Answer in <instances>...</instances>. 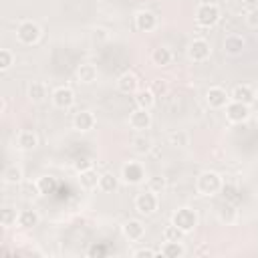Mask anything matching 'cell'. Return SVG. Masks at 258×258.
I'll use <instances>...</instances> for the list:
<instances>
[{"label":"cell","mask_w":258,"mask_h":258,"mask_svg":"<svg viewBox=\"0 0 258 258\" xmlns=\"http://www.w3.org/2000/svg\"><path fill=\"white\" fill-rule=\"evenodd\" d=\"M226 113H228V119L230 121H236V123H240L248 117V105L244 103H238V101H234L226 107Z\"/></svg>","instance_id":"obj_7"},{"label":"cell","mask_w":258,"mask_h":258,"mask_svg":"<svg viewBox=\"0 0 258 258\" xmlns=\"http://www.w3.org/2000/svg\"><path fill=\"white\" fill-rule=\"evenodd\" d=\"M248 25L252 29H258V8H254L250 14H248Z\"/></svg>","instance_id":"obj_35"},{"label":"cell","mask_w":258,"mask_h":258,"mask_svg":"<svg viewBox=\"0 0 258 258\" xmlns=\"http://www.w3.org/2000/svg\"><path fill=\"white\" fill-rule=\"evenodd\" d=\"M99 188H101L103 192H113V190L117 188L115 176H113V174H103L101 180H99Z\"/></svg>","instance_id":"obj_24"},{"label":"cell","mask_w":258,"mask_h":258,"mask_svg":"<svg viewBox=\"0 0 258 258\" xmlns=\"http://www.w3.org/2000/svg\"><path fill=\"white\" fill-rule=\"evenodd\" d=\"M165 188V180L163 178H152L149 180V190L154 194H161V190Z\"/></svg>","instance_id":"obj_32"},{"label":"cell","mask_w":258,"mask_h":258,"mask_svg":"<svg viewBox=\"0 0 258 258\" xmlns=\"http://www.w3.org/2000/svg\"><path fill=\"white\" fill-rule=\"evenodd\" d=\"M171 143H180V145H186V135L184 133H171Z\"/></svg>","instance_id":"obj_37"},{"label":"cell","mask_w":258,"mask_h":258,"mask_svg":"<svg viewBox=\"0 0 258 258\" xmlns=\"http://www.w3.org/2000/svg\"><path fill=\"white\" fill-rule=\"evenodd\" d=\"M91 167H93V163H91L89 160H79V161H77V169H79V171H85V169H91Z\"/></svg>","instance_id":"obj_38"},{"label":"cell","mask_w":258,"mask_h":258,"mask_svg":"<svg viewBox=\"0 0 258 258\" xmlns=\"http://www.w3.org/2000/svg\"><path fill=\"white\" fill-rule=\"evenodd\" d=\"M123 232H125V236H127L129 240H139L141 236H143V232H145V228H143L141 222L131 220V222H127V224L123 226Z\"/></svg>","instance_id":"obj_16"},{"label":"cell","mask_w":258,"mask_h":258,"mask_svg":"<svg viewBox=\"0 0 258 258\" xmlns=\"http://www.w3.org/2000/svg\"><path fill=\"white\" fill-rule=\"evenodd\" d=\"M99 180H101V176H97V171L91 167V169H85V171H81V184L87 188V190H93V188H97L99 186Z\"/></svg>","instance_id":"obj_18"},{"label":"cell","mask_w":258,"mask_h":258,"mask_svg":"<svg viewBox=\"0 0 258 258\" xmlns=\"http://www.w3.org/2000/svg\"><path fill=\"white\" fill-rule=\"evenodd\" d=\"M182 230L174 224V226H167L165 228V232H163V238H165V242H180L182 240Z\"/></svg>","instance_id":"obj_26"},{"label":"cell","mask_w":258,"mask_h":258,"mask_svg":"<svg viewBox=\"0 0 258 258\" xmlns=\"http://www.w3.org/2000/svg\"><path fill=\"white\" fill-rule=\"evenodd\" d=\"M256 97H258V93H256Z\"/></svg>","instance_id":"obj_41"},{"label":"cell","mask_w":258,"mask_h":258,"mask_svg":"<svg viewBox=\"0 0 258 258\" xmlns=\"http://www.w3.org/2000/svg\"><path fill=\"white\" fill-rule=\"evenodd\" d=\"M79 79H81L83 83H93V81L97 79V69L93 67V64H81Z\"/></svg>","instance_id":"obj_21"},{"label":"cell","mask_w":258,"mask_h":258,"mask_svg":"<svg viewBox=\"0 0 258 258\" xmlns=\"http://www.w3.org/2000/svg\"><path fill=\"white\" fill-rule=\"evenodd\" d=\"M196 18H198V23H200L202 27H212V25H216V23H218L220 10H218L216 4H202V6L198 8Z\"/></svg>","instance_id":"obj_3"},{"label":"cell","mask_w":258,"mask_h":258,"mask_svg":"<svg viewBox=\"0 0 258 258\" xmlns=\"http://www.w3.org/2000/svg\"><path fill=\"white\" fill-rule=\"evenodd\" d=\"M20 178H23V174H20V169H16V167H8V169L4 171V180L10 182V184L18 182Z\"/></svg>","instance_id":"obj_31"},{"label":"cell","mask_w":258,"mask_h":258,"mask_svg":"<svg viewBox=\"0 0 258 258\" xmlns=\"http://www.w3.org/2000/svg\"><path fill=\"white\" fill-rule=\"evenodd\" d=\"M10 63H12L10 53H8V51H0V67H2V69H8Z\"/></svg>","instance_id":"obj_34"},{"label":"cell","mask_w":258,"mask_h":258,"mask_svg":"<svg viewBox=\"0 0 258 258\" xmlns=\"http://www.w3.org/2000/svg\"><path fill=\"white\" fill-rule=\"evenodd\" d=\"M163 256H184V248L180 242H165V246L161 248Z\"/></svg>","instance_id":"obj_25"},{"label":"cell","mask_w":258,"mask_h":258,"mask_svg":"<svg viewBox=\"0 0 258 258\" xmlns=\"http://www.w3.org/2000/svg\"><path fill=\"white\" fill-rule=\"evenodd\" d=\"M135 206H137V210H139L141 214H154V212L158 210V196H156L152 190L143 192V194H139V196H137Z\"/></svg>","instance_id":"obj_4"},{"label":"cell","mask_w":258,"mask_h":258,"mask_svg":"<svg viewBox=\"0 0 258 258\" xmlns=\"http://www.w3.org/2000/svg\"><path fill=\"white\" fill-rule=\"evenodd\" d=\"M135 101H137V107H141V109H152L154 107V103H156V97H154V93L149 91V89H145V91H139L137 93V97H135Z\"/></svg>","instance_id":"obj_19"},{"label":"cell","mask_w":258,"mask_h":258,"mask_svg":"<svg viewBox=\"0 0 258 258\" xmlns=\"http://www.w3.org/2000/svg\"><path fill=\"white\" fill-rule=\"evenodd\" d=\"M14 222H18L16 212H14L12 208H6V210L2 212V224H4V226H10V224H14Z\"/></svg>","instance_id":"obj_30"},{"label":"cell","mask_w":258,"mask_h":258,"mask_svg":"<svg viewBox=\"0 0 258 258\" xmlns=\"http://www.w3.org/2000/svg\"><path fill=\"white\" fill-rule=\"evenodd\" d=\"M143 178H145V171H143V167L139 163L131 161V163H127L123 167V180L127 184H139V182H143Z\"/></svg>","instance_id":"obj_6"},{"label":"cell","mask_w":258,"mask_h":258,"mask_svg":"<svg viewBox=\"0 0 258 258\" xmlns=\"http://www.w3.org/2000/svg\"><path fill=\"white\" fill-rule=\"evenodd\" d=\"M220 188H222L220 176H218V174H214V171H206V174H202L200 180H198V190L204 194V196L216 194Z\"/></svg>","instance_id":"obj_2"},{"label":"cell","mask_w":258,"mask_h":258,"mask_svg":"<svg viewBox=\"0 0 258 258\" xmlns=\"http://www.w3.org/2000/svg\"><path fill=\"white\" fill-rule=\"evenodd\" d=\"M93 125H95V117H93L91 111H81V113H77V117H75V127L79 129V131H89V129H93Z\"/></svg>","instance_id":"obj_14"},{"label":"cell","mask_w":258,"mask_h":258,"mask_svg":"<svg viewBox=\"0 0 258 258\" xmlns=\"http://www.w3.org/2000/svg\"><path fill=\"white\" fill-rule=\"evenodd\" d=\"M18 145L23 147V149H31L36 145V135L32 131H20L18 135Z\"/></svg>","instance_id":"obj_23"},{"label":"cell","mask_w":258,"mask_h":258,"mask_svg":"<svg viewBox=\"0 0 258 258\" xmlns=\"http://www.w3.org/2000/svg\"><path fill=\"white\" fill-rule=\"evenodd\" d=\"M135 27L139 29V31H154L156 29V16L152 14V12H147V10H141V12H137V16H135Z\"/></svg>","instance_id":"obj_12"},{"label":"cell","mask_w":258,"mask_h":258,"mask_svg":"<svg viewBox=\"0 0 258 258\" xmlns=\"http://www.w3.org/2000/svg\"><path fill=\"white\" fill-rule=\"evenodd\" d=\"M242 49H244V38H242V36H238V34L226 36V40H224V51H226L228 55H238V53H242Z\"/></svg>","instance_id":"obj_13"},{"label":"cell","mask_w":258,"mask_h":258,"mask_svg":"<svg viewBox=\"0 0 258 258\" xmlns=\"http://www.w3.org/2000/svg\"><path fill=\"white\" fill-rule=\"evenodd\" d=\"M38 190H40V194H53V190H55V180H53V178H40V180H38Z\"/></svg>","instance_id":"obj_28"},{"label":"cell","mask_w":258,"mask_h":258,"mask_svg":"<svg viewBox=\"0 0 258 258\" xmlns=\"http://www.w3.org/2000/svg\"><path fill=\"white\" fill-rule=\"evenodd\" d=\"M196 212L190 210V208H180L176 214H174V224L182 230V232H192L194 228H196Z\"/></svg>","instance_id":"obj_1"},{"label":"cell","mask_w":258,"mask_h":258,"mask_svg":"<svg viewBox=\"0 0 258 258\" xmlns=\"http://www.w3.org/2000/svg\"><path fill=\"white\" fill-rule=\"evenodd\" d=\"M133 147L137 149V152H147V149H149V139L147 137H135L133 139Z\"/></svg>","instance_id":"obj_33"},{"label":"cell","mask_w":258,"mask_h":258,"mask_svg":"<svg viewBox=\"0 0 258 258\" xmlns=\"http://www.w3.org/2000/svg\"><path fill=\"white\" fill-rule=\"evenodd\" d=\"M16 34H18L20 42H25V45H32V42H36L38 36H40V29L34 23H23L18 27Z\"/></svg>","instance_id":"obj_5"},{"label":"cell","mask_w":258,"mask_h":258,"mask_svg":"<svg viewBox=\"0 0 258 258\" xmlns=\"http://www.w3.org/2000/svg\"><path fill=\"white\" fill-rule=\"evenodd\" d=\"M105 252H107V250H105L103 246H93V248L89 250V254H91V256H103Z\"/></svg>","instance_id":"obj_40"},{"label":"cell","mask_w":258,"mask_h":258,"mask_svg":"<svg viewBox=\"0 0 258 258\" xmlns=\"http://www.w3.org/2000/svg\"><path fill=\"white\" fill-rule=\"evenodd\" d=\"M232 99L238 101V103L248 105V103H252L254 93H252V89L248 87V85H238V87H234V91H232Z\"/></svg>","instance_id":"obj_15"},{"label":"cell","mask_w":258,"mask_h":258,"mask_svg":"<svg viewBox=\"0 0 258 258\" xmlns=\"http://www.w3.org/2000/svg\"><path fill=\"white\" fill-rule=\"evenodd\" d=\"M224 196L234 202V200H236V188H234V186H224Z\"/></svg>","instance_id":"obj_36"},{"label":"cell","mask_w":258,"mask_h":258,"mask_svg":"<svg viewBox=\"0 0 258 258\" xmlns=\"http://www.w3.org/2000/svg\"><path fill=\"white\" fill-rule=\"evenodd\" d=\"M129 123H131L133 129H147L149 123H152V117H149V111H147V109H141V107H137V109L131 113V119H129Z\"/></svg>","instance_id":"obj_10"},{"label":"cell","mask_w":258,"mask_h":258,"mask_svg":"<svg viewBox=\"0 0 258 258\" xmlns=\"http://www.w3.org/2000/svg\"><path fill=\"white\" fill-rule=\"evenodd\" d=\"M117 85H119V89H121L123 93H133V91L137 89V77H135L133 73H123V75L119 77Z\"/></svg>","instance_id":"obj_17"},{"label":"cell","mask_w":258,"mask_h":258,"mask_svg":"<svg viewBox=\"0 0 258 258\" xmlns=\"http://www.w3.org/2000/svg\"><path fill=\"white\" fill-rule=\"evenodd\" d=\"M31 97L34 99V101H42L47 97V89H45V85L42 83H32L31 85Z\"/></svg>","instance_id":"obj_27"},{"label":"cell","mask_w":258,"mask_h":258,"mask_svg":"<svg viewBox=\"0 0 258 258\" xmlns=\"http://www.w3.org/2000/svg\"><path fill=\"white\" fill-rule=\"evenodd\" d=\"M38 222V216L32 212V210H25V212H20L18 214V224L20 226H25V228H31Z\"/></svg>","instance_id":"obj_22"},{"label":"cell","mask_w":258,"mask_h":258,"mask_svg":"<svg viewBox=\"0 0 258 258\" xmlns=\"http://www.w3.org/2000/svg\"><path fill=\"white\" fill-rule=\"evenodd\" d=\"M220 218H222V220H224L226 224L234 222V218H236V210H234V206L226 204V206L222 208V212H220Z\"/></svg>","instance_id":"obj_29"},{"label":"cell","mask_w":258,"mask_h":258,"mask_svg":"<svg viewBox=\"0 0 258 258\" xmlns=\"http://www.w3.org/2000/svg\"><path fill=\"white\" fill-rule=\"evenodd\" d=\"M53 101H55L57 107H61V109H67V107H71L73 101H75V93L67 87H61L53 93Z\"/></svg>","instance_id":"obj_9"},{"label":"cell","mask_w":258,"mask_h":258,"mask_svg":"<svg viewBox=\"0 0 258 258\" xmlns=\"http://www.w3.org/2000/svg\"><path fill=\"white\" fill-rule=\"evenodd\" d=\"M133 256H135V258H143V256H145V258H152V256H156V252H154V250H145V248H143V250L133 252Z\"/></svg>","instance_id":"obj_39"},{"label":"cell","mask_w":258,"mask_h":258,"mask_svg":"<svg viewBox=\"0 0 258 258\" xmlns=\"http://www.w3.org/2000/svg\"><path fill=\"white\" fill-rule=\"evenodd\" d=\"M190 57L194 61H206L210 57V45L206 40L198 38V40H194L192 45H190Z\"/></svg>","instance_id":"obj_8"},{"label":"cell","mask_w":258,"mask_h":258,"mask_svg":"<svg viewBox=\"0 0 258 258\" xmlns=\"http://www.w3.org/2000/svg\"><path fill=\"white\" fill-rule=\"evenodd\" d=\"M154 63L160 64V67H167V64L171 63V53H169V49H165V47L156 49V51H154Z\"/></svg>","instance_id":"obj_20"},{"label":"cell","mask_w":258,"mask_h":258,"mask_svg":"<svg viewBox=\"0 0 258 258\" xmlns=\"http://www.w3.org/2000/svg\"><path fill=\"white\" fill-rule=\"evenodd\" d=\"M208 103H210V107H214V109L226 107V103H228V95H226V91L220 89V87H212V89L208 91Z\"/></svg>","instance_id":"obj_11"}]
</instances>
